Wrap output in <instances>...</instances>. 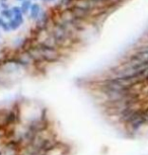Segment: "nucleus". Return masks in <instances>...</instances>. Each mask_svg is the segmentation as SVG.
Here are the masks:
<instances>
[{"label": "nucleus", "mask_w": 148, "mask_h": 155, "mask_svg": "<svg viewBox=\"0 0 148 155\" xmlns=\"http://www.w3.org/2000/svg\"><path fill=\"white\" fill-rule=\"evenodd\" d=\"M42 1H47V0H42Z\"/></svg>", "instance_id": "4468645a"}, {"label": "nucleus", "mask_w": 148, "mask_h": 155, "mask_svg": "<svg viewBox=\"0 0 148 155\" xmlns=\"http://www.w3.org/2000/svg\"><path fill=\"white\" fill-rule=\"evenodd\" d=\"M25 18H24V14L19 13V14H14L13 18L9 20V25L11 28V31H16L19 30V28L24 25Z\"/></svg>", "instance_id": "f03ea898"}, {"label": "nucleus", "mask_w": 148, "mask_h": 155, "mask_svg": "<svg viewBox=\"0 0 148 155\" xmlns=\"http://www.w3.org/2000/svg\"><path fill=\"white\" fill-rule=\"evenodd\" d=\"M0 30L2 31H4V33H10L11 31L9 22H8L7 20L3 19L2 17H0Z\"/></svg>", "instance_id": "0eeeda50"}, {"label": "nucleus", "mask_w": 148, "mask_h": 155, "mask_svg": "<svg viewBox=\"0 0 148 155\" xmlns=\"http://www.w3.org/2000/svg\"><path fill=\"white\" fill-rule=\"evenodd\" d=\"M95 4L97 3H94L92 0H77L76 3H75L74 5H76V6H78V7L83 8V9L88 10L91 12Z\"/></svg>", "instance_id": "7ed1b4c3"}, {"label": "nucleus", "mask_w": 148, "mask_h": 155, "mask_svg": "<svg viewBox=\"0 0 148 155\" xmlns=\"http://www.w3.org/2000/svg\"><path fill=\"white\" fill-rule=\"evenodd\" d=\"M92 1H94V3H98V2H101L103 0H92Z\"/></svg>", "instance_id": "9d476101"}, {"label": "nucleus", "mask_w": 148, "mask_h": 155, "mask_svg": "<svg viewBox=\"0 0 148 155\" xmlns=\"http://www.w3.org/2000/svg\"><path fill=\"white\" fill-rule=\"evenodd\" d=\"M52 1H54V0H47L46 2H52Z\"/></svg>", "instance_id": "9b49d317"}, {"label": "nucleus", "mask_w": 148, "mask_h": 155, "mask_svg": "<svg viewBox=\"0 0 148 155\" xmlns=\"http://www.w3.org/2000/svg\"><path fill=\"white\" fill-rule=\"evenodd\" d=\"M13 16H14L13 12L10 8H7V9H3V10L0 11V17H2V18L5 20H7L8 22H9V20L13 18Z\"/></svg>", "instance_id": "39448f33"}, {"label": "nucleus", "mask_w": 148, "mask_h": 155, "mask_svg": "<svg viewBox=\"0 0 148 155\" xmlns=\"http://www.w3.org/2000/svg\"><path fill=\"white\" fill-rule=\"evenodd\" d=\"M11 10H12V12H13V15H14V14L22 13V12H21V9H20V7H17V6L12 7V8H11Z\"/></svg>", "instance_id": "1a4fd4ad"}, {"label": "nucleus", "mask_w": 148, "mask_h": 155, "mask_svg": "<svg viewBox=\"0 0 148 155\" xmlns=\"http://www.w3.org/2000/svg\"><path fill=\"white\" fill-rule=\"evenodd\" d=\"M74 0H61L60 1V5L61 6H67V5L71 4Z\"/></svg>", "instance_id": "6e6552de"}, {"label": "nucleus", "mask_w": 148, "mask_h": 155, "mask_svg": "<svg viewBox=\"0 0 148 155\" xmlns=\"http://www.w3.org/2000/svg\"><path fill=\"white\" fill-rule=\"evenodd\" d=\"M70 10L72 11V13L74 14L77 19H79L83 22H85L86 20L88 19V17H90L91 15L90 11L85 10V9H83V8H80L76 6V5H73V6L70 8Z\"/></svg>", "instance_id": "f257e3e1"}, {"label": "nucleus", "mask_w": 148, "mask_h": 155, "mask_svg": "<svg viewBox=\"0 0 148 155\" xmlns=\"http://www.w3.org/2000/svg\"><path fill=\"white\" fill-rule=\"evenodd\" d=\"M31 7V3L30 0H24V1L21 2V6H20L22 14H24V15L25 14H28L30 12Z\"/></svg>", "instance_id": "423d86ee"}, {"label": "nucleus", "mask_w": 148, "mask_h": 155, "mask_svg": "<svg viewBox=\"0 0 148 155\" xmlns=\"http://www.w3.org/2000/svg\"><path fill=\"white\" fill-rule=\"evenodd\" d=\"M0 8H1V7H0Z\"/></svg>", "instance_id": "2eb2a0df"}, {"label": "nucleus", "mask_w": 148, "mask_h": 155, "mask_svg": "<svg viewBox=\"0 0 148 155\" xmlns=\"http://www.w3.org/2000/svg\"><path fill=\"white\" fill-rule=\"evenodd\" d=\"M42 11H41V6L38 3H34L31 4V10H30V17L31 19L35 20L37 21V19L39 18Z\"/></svg>", "instance_id": "20e7f679"}, {"label": "nucleus", "mask_w": 148, "mask_h": 155, "mask_svg": "<svg viewBox=\"0 0 148 155\" xmlns=\"http://www.w3.org/2000/svg\"><path fill=\"white\" fill-rule=\"evenodd\" d=\"M7 0H1V2H6Z\"/></svg>", "instance_id": "f8f14e48"}, {"label": "nucleus", "mask_w": 148, "mask_h": 155, "mask_svg": "<svg viewBox=\"0 0 148 155\" xmlns=\"http://www.w3.org/2000/svg\"><path fill=\"white\" fill-rule=\"evenodd\" d=\"M17 1H21V2H22V1H24V0H17Z\"/></svg>", "instance_id": "ddd939ff"}]
</instances>
